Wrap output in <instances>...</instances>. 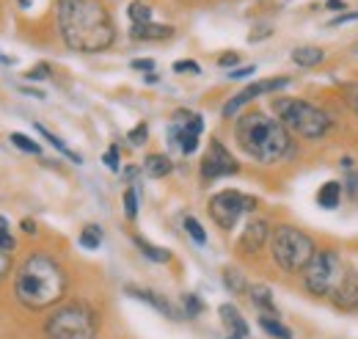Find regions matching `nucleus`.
Returning a JSON list of instances; mask_svg holds the SVG:
<instances>
[{
    "label": "nucleus",
    "instance_id": "obj_1",
    "mask_svg": "<svg viewBox=\"0 0 358 339\" xmlns=\"http://www.w3.org/2000/svg\"><path fill=\"white\" fill-rule=\"evenodd\" d=\"M58 31L75 53H102L116 39L113 20L102 0H58Z\"/></svg>",
    "mask_w": 358,
    "mask_h": 339
},
{
    "label": "nucleus",
    "instance_id": "obj_2",
    "mask_svg": "<svg viewBox=\"0 0 358 339\" xmlns=\"http://www.w3.org/2000/svg\"><path fill=\"white\" fill-rule=\"evenodd\" d=\"M234 141L251 160H257L262 166H275L292 155L289 130L262 111L243 113L234 122Z\"/></svg>",
    "mask_w": 358,
    "mask_h": 339
},
{
    "label": "nucleus",
    "instance_id": "obj_3",
    "mask_svg": "<svg viewBox=\"0 0 358 339\" xmlns=\"http://www.w3.org/2000/svg\"><path fill=\"white\" fill-rule=\"evenodd\" d=\"M66 270L61 268L58 259L47 254H31L17 270L14 279V296L17 300L31 309H50L52 303H58L61 298L66 296Z\"/></svg>",
    "mask_w": 358,
    "mask_h": 339
},
{
    "label": "nucleus",
    "instance_id": "obj_4",
    "mask_svg": "<svg viewBox=\"0 0 358 339\" xmlns=\"http://www.w3.org/2000/svg\"><path fill=\"white\" fill-rule=\"evenodd\" d=\"M273 111H275L278 122L289 130V135H298L306 141L322 138L334 125L328 111H322L320 105H314L309 99H298V97H275Z\"/></svg>",
    "mask_w": 358,
    "mask_h": 339
},
{
    "label": "nucleus",
    "instance_id": "obj_5",
    "mask_svg": "<svg viewBox=\"0 0 358 339\" xmlns=\"http://www.w3.org/2000/svg\"><path fill=\"white\" fill-rule=\"evenodd\" d=\"M317 254L314 240L292 223H278L270 232V256L284 273H303Z\"/></svg>",
    "mask_w": 358,
    "mask_h": 339
},
{
    "label": "nucleus",
    "instance_id": "obj_6",
    "mask_svg": "<svg viewBox=\"0 0 358 339\" xmlns=\"http://www.w3.org/2000/svg\"><path fill=\"white\" fill-rule=\"evenodd\" d=\"M99 317L83 300H72L58 306L45 323L47 339H96Z\"/></svg>",
    "mask_w": 358,
    "mask_h": 339
},
{
    "label": "nucleus",
    "instance_id": "obj_7",
    "mask_svg": "<svg viewBox=\"0 0 358 339\" xmlns=\"http://www.w3.org/2000/svg\"><path fill=\"white\" fill-rule=\"evenodd\" d=\"M348 276V262L336 249H317V254L303 270V287L314 298H334Z\"/></svg>",
    "mask_w": 358,
    "mask_h": 339
},
{
    "label": "nucleus",
    "instance_id": "obj_8",
    "mask_svg": "<svg viewBox=\"0 0 358 339\" xmlns=\"http://www.w3.org/2000/svg\"><path fill=\"white\" fill-rule=\"evenodd\" d=\"M207 210L213 215V221L221 226V229H234L240 223L243 215L257 210V199L248 196V193H240V191H221L210 199Z\"/></svg>",
    "mask_w": 358,
    "mask_h": 339
},
{
    "label": "nucleus",
    "instance_id": "obj_9",
    "mask_svg": "<svg viewBox=\"0 0 358 339\" xmlns=\"http://www.w3.org/2000/svg\"><path fill=\"white\" fill-rule=\"evenodd\" d=\"M240 171V163L234 160V155L224 146V141L213 138L210 141V149L201 160V179H221V177H231Z\"/></svg>",
    "mask_w": 358,
    "mask_h": 339
},
{
    "label": "nucleus",
    "instance_id": "obj_10",
    "mask_svg": "<svg viewBox=\"0 0 358 339\" xmlns=\"http://www.w3.org/2000/svg\"><path fill=\"white\" fill-rule=\"evenodd\" d=\"M201 130H204V119L199 113H177V122L169 127V138L182 149V155H193L199 149Z\"/></svg>",
    "mask_w": 358,
    "mask_h": 339
},
{
    "label": "nucleus",
    "instance_id": "obj_11",
    "mask_svg": "<svg viewBox=\"0 0 358 339\" xmlns=\"http://www.w3.org/2000/svg\"><path fill=\"white\" fill-rule=\"evenodd\" d=\"M287 85H289V78H270V81H257V83L245 85L240 94H234L224 105V119H234L243 105L254 102V99L262 97V94H278V91L287 88Z\"/></svg>",
    "mask_w": 358,
    "mask_h": 339
},
{
    "label": "nucleus",
    "instance_id": "obj_12",
    "mask_svg": "<svg viewBox=\"0 0 358 339\" xmlns=\"http://www.w3.org/2000/svg\"><path fill=\"white\" fill-rule=\"evenodd\" d=\"M270 223L265 218H251L248 223H245V229H243V235H240V240H237V249L243 251V254H257V251H262V246L270 243Z\"/></svg>",
    "mask_w": 358,
    "mask_h": 339
},
{
    "label": "nucleus",
    "instance_id": "obj_13",
    "mask_svg": "<svg viewBox=\"0 0 358 339\" xmlns=\"http://www.w3.org/2000/svg\"><path fill=\"white\" fill-rule=\"evenodd\" d=\"M334 306L336 309H345V312H358V276L356 273H350L348 279H345V284L334 293Z\"/></svg>",
    "mask_w": 358,
    "mask_h": 339
},
{
    "label": "nucleus",
    "instance_id": "obj_14",
    "mask_svg": "<svg viewBox=\"0 0 358 339\" xmlns=\"http://www.w3.org/2000/svg\"><path fill=\"white\" fill-rule=\"evenodd\" d=\"M130 36L138 39V42H163V39H171L174 36V28L171 25L146 22V25H133L130 28Z\"/></svg>",
    "mask_w": 358,
    "mask_h": 339
},
{
    "label": "nucleus",
    "instance_id": "obj_15",
    "mask_svg": "<svg viewBox=\"0 0 358 339\" xmlns=\"http://www.w3.org/2000/svg\"><path fill=\"white\" fill-rule=\"evenodd\" d=\"M127 293H130L133 298H138V300H146L149 306H155V309H157V312H163L166 317H174V320H179V312H177V309H174V306H171V303H169V300H166L163 296H157L155 290H141V287H127Z\"/></svg>",
    "mask_w": 358,
    "mask_h": 339
},
{
    "label": "nucleus",
    "instance_id": "obj_16",
    "mask_svg": "<svg viewBox=\"0 0 358 339\" xmlns=\"http://www.w3.org/2000/svg\"><path fill=\"white\" fill-rule=\"evenodd\" d=\"M221 320H224V326L229 328V334H234V337H248V323H245V317L240 314V309H234L231 303H224L221 309Z\"/></svg>",
    "mask_w": 358,
    "mask_h": 339
},
{
    "label": "nucleus",
    "instance_id": "obj_17",
    "mask_svg": "<svg viewBox=\"0 0 358 339\" xmlns=\"http://www.w3.org/2000/svg\"><path fill=\"white\" fill-rule=\"evenodd\" d=\"M292 61H295L298 67H303V69H309V67H320V64L325 61V50H322V47H314V44L295 47V50H292Z\"/></svg>",
    "mask_w": 358,
    "mask_h": 339
},
{
    "label": "nucleus",
    "instance_id": "obj_18",
    "mask_svg": "<svg viewBox=\"0 0 358 339\" xmlns=\"http://www.w3.org/2000/svg\"><path fill=\"white\" fill-rule=\"evenodd\" d=\"M141 169L146 177H152V179H163V177H169L171 174V160L166 158V155H146L143 158V163H141Z\"/></svg>",
    "mask_w": 358,
    "mask_h": 339
},
{
    "label": "nucleus",
    "instance_id": "obj_19",
    "mask_svg": "<svg viewBox=\"0 0 358 339\" xmlns=\"http://www.w3.org/2000/svg\"><path fill=\"white\" fill-rule=\"evenodd\" d=\"M339 202H342V182L331 179V182H325V185L317 191V205H320V207H325V210H336Z\"/></svg>",
    "mask_w": 358,
    "mask_h": 339
},
{
    "label": "nucleus",
    "instance_id": "obj_20",
    "mask_svg": "<svg viewBox=\"0 0 358 339\" xmlns=\"http://www.w3.org/2000/svg\"><path fill=\"white\" fill-rule=\"evenodd\" d=\"M248 293H251L254 306H257L262 314H273V317H278V309H275V300H273L270 287H265V284H254V287H248Z\"/></svg>",
    "mask_w": 358,
    "mask_h": 339
},
{
    "label": "nucleus",
    "instance_id": "obj_21",
    "mask_svg": "<svg viewBox=\"0 0 358 339\" xmlns=\"http://www.w3.org/2000/svg\"><path fill=\"white\" fill-rule=\"evenodd\" d=\"M259 326L268 331L270 337H275V339H292V331L278 320V317H273V314H262L259 317Z\"/></svg>",
    "mask_w": 358,
    "mask_h": 339
},
{
    "label": "nucleus",
    "instance_id": "obj_22",
    "mask_svg": "<svg viewBox=\"0 0 358 339\" xmlns=\"http://www.w3.org/2000/svg\"><path fill=\"white\" fill-rule=\"evenodd\" d=\"M135 246L141 249V254L149 256L152 262H169V259H171V254H169L166 249H157V246H152V243H149V240H143L141 235H135Z\"/></svg>",
    "mask_w": 358,
    "mask_h": 339
},
{
    "label": "nucleus",
    "instance_id": "obj_23",
    "mask_svg": "<svg viewBox=\"0 0 358 339\" xmlns=\"http://www.w3.org/2000/svg\"><path fill=\"white\" fill-rule=\"evenodd\" d=\"M36 130H39V132L45 135L47 141H50V144H52V146H55V149H58V152H61L64 158H69L72 163H83V158H80L78 152H72V149H69V146H66V144H64V141H61L58 135H52V132H50V130H47V127H42V125H36Z\"/></svg>",
    "mask_w": 358,
    "mask_h": 339
},
{
    "label": "nucleus",
    "instance_id": "obj_24",
    "mask_svg": "<svg viewBox=\"0 0 358 339\" xmlns=\"http://www.w3.org/2000/svg\"><path fill=\"white\" fill-rule=\"evenodd\" d=\"M224 284L229 287V293H234V296H243V293L248 290V284H245V279H243V273H240L237 268H226Z\"/></svg>",
    "mask_w": 358,
    "mask_h": 339
},
{
    "label": "nucleus",
    "instance_id": "obj_25",
    "mask_svg": "<svg viewBox=\"0 0 358 339\" xmlns=\"http://www.w3.org/2000/svg\"><path fill=\"white\" fill-rule=\"evenodd\" d=\"M80 246L89 249V251H96L102 246V229L96 223H89L83 232H80Z\"/></svg>",
    "mask_w": 358,
    "mask_h": 339
},
{
    "label": "nucleus",
    "instance_id": "obj_26",
    "mask_svg": "<svg viewBox=\"0 0 358 339\" xmlns=\"http://www.w3.org/2000/svg\"><path fill=\"white\" fill-rule=\"evenodd\" d=\"M127 14H130V22H133V25H146V22H152V6H146V3H141V0L130 3Z\"/></svg>",
    "mask_w": 358,
    "mask_h": 339
},
{
    "label": "nucleus",
    "instance_id": "obj_27",
    "mask_svg": "<svg viewBox=\"0 0 358 339\" xmlns=\"http://www.w3.org/2000/svg\"><path fill=\"white\" fill-rule=\"evenodd\" d=\"M185 232L193 237V243H196V246H204V243H207V232H204V226H201L193 215H187V218H185Z\"/></svg>",
    "mask_w": 358,
    "mask_h": 339
},
{
    "label": "nucleus",
    "instance_id": "obj_28",
    "mask_svg": "<svg viewBox=\"0 0 358 339\" xmlns=\"http://www.w3.org/2000/svg\"><path fill=\"white\" fill-rule=\"evenodd\" d=\"M8 138H11V144H14L17 149H22V152H31V155H39V152H42V146H39L34 138L22 135V132H11Z\"/></svg>",
    "mask_w": 358,
    "mask_h": 339
},
{
    "label": "nucleus",
    "instance_id": "obj_29",
    "mask_svg": "<svg viewBox=\"0 0 358 339\" xmlns=\"http://www.w3.org/2000/svg\"><path fill=\"white\" fill-rule=\"evenodd\" d=\"M14 235H11V226H8V218L6 215H0V251H6V254H11L14 251Z\"/></svg>",
    "mask_w": 358,
    "mask_h": 339
},
{
    "label": "nucleus",
    "instance_id": "obj_30",
    "mask_svg": "<svg viewBox=\"0 0 358 339\" xmlns=\"http://www.w3.org/2000/svg\"><path fill=\"white\" fill-rule=\"evenodd\" d=\"M182 306H185V317H199L201 309H204V303L199 300L196 293H185V296H182Z\"/></svg>",
    "mask_w": 358,
    "mask_h": 339
},
{
    "label": "nucleus",
    "instance_id": "obj_31",
    "mask_svg": "<svg viewBox=\"0 0 358 339\" xmlns=\"http://www.w3.org/2000/svg\"><path fill=\"white\" fill-rule=\"evenodd\" d=\"M124 212H127L130 221L138 218V193H135V188H127V191H124Z\"/></svg>",
    "mask_w": 358,
    "mask_h": 339
},
{
    "label": "nucleus",
    "instance_id": "obj_32",
    "mask_svg": "<svg viewBox=\"0 0 358 339\" xmlns=\"http://www.w3.org/2000/svg\"><path fill=\"white\" fill-rule=\"evenodd\" d=\"M119 158H122V155H119V146L113 144V146L105 152V158H102V160H105V166H108L110 171H119Z\"/></svg>",
    "mask_w": 358,
    "mask_h": 339
},
{
    "label": "nucleus",
    "instance_id": "obj_33",
    "mask_svg": "<svg viewBox=\"0 0 358 339\" xmlns=\"http://www.w3.org/2000/svg\"><path fill=\"white\" fill-rule=\"evenodd\" d=\"M146 135H149V127H146V125H143V122H141V125H138V127H133V130H130V135H127V138H130V141H133V146H141V144H143V141H146Z\"/></svg>",
    "mask_w": 358,
    "mask_h": 339
},
{
    "label": "nucleus",
    "instance_id": "obj_34",
    "mask_svg": "<svg viewBox=\"0 0 358 339\" xmlns=\"http://www.w3.org/2000/svg\"><path fill=\"white\" fill-rule=\"evenodd\" d=\"M47 75H50V67H47V64H36V67L28 72V81H45Z\"/></svg>",
    "mask_w": 358,
    "mask_h": 339
},
{
    "label": "nucleus",
    "instance_id": "obj_35",
    "mask_svg": "<svg viewBox=\"0 0 358 339\" xmlns=\"http://www.w3.org/2000/svg\"><path fill=\"white\" fill-rule=\"evenodd\" d=\"M174 72H193V75H199L201 69H199L196 61H177V64H174Z\"/></svg>",
    "mask_w": 358,
    "mask_h": 339
},
{
    "label": "nucleus",
    "instance_id": "obj_36",
    "mask_svg": "<svg viewBox=\"0 0 358 339\" xmlns=\"http://www.w3.org/2000/svg\"><path fill=\"white\" fill-rule=\"evenodd\" d=\"M133 69H138V72H155V61L152 58H135Z\"/></svg>",
    "mask_w": 358,
    "mask_h": 339
},
{
    "label": "nucleus",
    "instance_id": "obj_37",
    "mask_svg": "<svg viewBox=\"0 0 358 339\" xmlns=\"http://www.w3.org/2000/svg\"><path fill=\"white\" fill-rule=\"evenodd\" d=\"M358 20V11H342L339 17L331 20V25H345V22H356Z\"/></svg>",
    "mask_w": 358,
    "mask_h": 339
},
{
    "label": "nucleus",
    "instance_id": "obj_38",
    "mask_svg": "<svg viewBox=\"0 0 358 339\" xmlns=\"http://www.w3.org/2000/svg\"><path fill=\"white\" fill-rule=\"evenodd\" d=\"M8 270H11V254H6V251H0V282L8 276Z\"/></svg>",
    "mask_w": 358,
    "mask_h": 339
},
{
    "label": "nucleus",
    "instance_id": "obj_39",
    "mask_svg": "<svg viewBox=\"0 0 358 339\" xmlns=\"http://www.w3.org/2000/svg\"><path fill=\"white\" fill-rule=\"evenodd\" d=\"M348 102H350V108H353V113L358 116V83L348 85Z\"/></svg>",
    "mask_w": 358,
    "mask_h": 339
},
{
    "label": "nucleus",
    "instance_id": "obj_40",
    "mask_svg": "<svg viewBox=\"0 0 358 339\" xmlns=\"http://www.w3.org/2000/svg\"><path fill=\"white\" fill-rule=\"evenodd\" d=\"M325 8L334 11V14H342V11L348 8V3H345V0H325Z\"/></svg>",
    "mask_w": 358,
    "mask_h": 339
},
{
    "label": "nucleus",
    "instance_id": "obj_41",
    "mask_svg": "<svg viewBox=\"0 0 358 339\" xmlns=\"http://www.w3.org/2000/svg\"><path fill=\"white\" fill-rule=\"evenodd\" d=\"M248 75H254V67H245V69H231V72H229V78H231V81H243V78H248Z\"/></svg>",
    "mask_w": 358,
    "mask_h": 339
},
{
    "label": "nucleus",
    "instance_id": "obj_42",
    "mask_svg": "<svg viewBox=\"0 0 358 339\" xmlns=\"http://www.w3.org/2000/svg\"><path fill=\"white\" fill-rule=\"evenodd\" d=\"M237 61H240V55H237V53H226V55L218 58V64H221V67H234Z\"/></svg>",
    "mask_w": 358,
    "mask_h": 339
},
{
    "label": "nucleus",
    "instance_id": "obj_43",
    "mask_svg": "<svg viewBox=\"0 0 358 339\" xmlns=\"http://www.w3.org/2000/svg\"><path fill=\"white\" fill-rule=\"evenodd\" d=\"M259 3H265V6H270V8H284L289 0H259Z\"/></svg>",
    "mask_w": 358,
    "mask_h": 339
},
{
    "label": "nucleus",
    "instance_id": "obj_44",
    "mask_svg": "<svg viewBox=\"0 0 358 339\" xmlns=\"http://www.w3.org/2000/svg\"><path fill=\"white\" fill-rule=\"evenodd\" d=\"M22 229H25L28 235H34V232H36V229H34V221H22Z\"/></svg>",
    "mask_w": 358,
    "mask_h": 339
},
{
    "label": "nucleus",
    "instance_id": "obj_45",
    "mask_svg": "<svg viewBox=\"0 0 358 339\" xmlns=\"http://www.w3.org/2000/svg\"><path fill=\"white\" fill-rule=\"evenodd\" d=\"M0 64H11V58H6V55H0Z\"/></svg>",
    "mask_w": 358,
    "mask_h": 339
},
{
    "label": "nucleus",
    "instance_id": "obj_46",
    "mask_svg": "<svg viewBox=\"0 0 358 339\" xmlns=\"http://www.w3.org/2000/svg\"><path fill=\"white\" fill-rule=\"evenodd\" d=\"M229 339H243V337H234V334H229Z\"/></svg>",
    "mask_w": 358,
    "mask_h": 339
},
{
    "label": "nucleus",
    "instance_id": "obj_47",
    "mask_svg": "<svg viewBox=\"0 0 358 339\" xmlns=\"http://www.w3.org/2000/svg\"><path fill=\"white\" fill-rule=\"evenodd\" d=\"M356 55H358V44H356Z\"/></svg>",
    "mask_w": 358,
    "mask_h": 339
}]
</instances>
